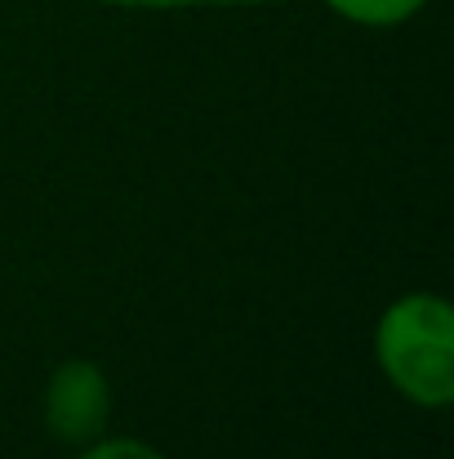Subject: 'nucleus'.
Listing matches in <instances>:
<instances>
[{
  "label": "nucleus",
  "instance_id": "f257e3e1",
  "mask_svg": "<svg viewBox=\"0 0 454 459\" xmlns=\"http://www.w3.org/2000/svg\"><path fill=\"white\" fill-rule=\"evenodd\" d=\"M374 357L388 384L424 411L454 397V312L441 295H401L374 325Z\"/></svg>",
  "mask_w": 454,
  "mask_h": 459
},
{
  "label": "nucleus",
  "instance_id": "20e7f679",
  "mask_svg": "<svg viewBox=\"0 0 454 459\" xmlns=\"http://www.w3.org/2000/svg\"><path fill=\"white\" fill-rule=\"evenodd\" d=\"M81 459H165L156 446H148V442H134V437H112V442H90L85 451H81Z\"/></svg>",
  "mask_w": 454,
  "mask_h": 459
},
{
  "label": "nucleus",
  "instance_id": "39448f33",
  "mask_svg": "<svg viewBox=\"0 0 454 459\" xmlns=\"http://www.w3.org/2000/svg\"><path fill=\"white\" fill-rule=\"evenodd\" d=\"M121 9H196V4H277V0H107Z\"/></svg>",
  "mask_w": 454,
  "mask_h": 459
},
{
  "label": "nucleus",
  "instance_id": "7ed1b4c3",
  "mask_svg": "<svg viewBox=\"0 0 454 459\" xmlns=\"http://www.w3.org/2000/svg\"><path fill=\"white\" fill-rule=\"evenodd\" d=\"M338 18L361 22V27H397L406 18H415L428 0H325Z\"/></svg>",
  "mask_w": 454,
  "mask_h": 459
},
{
  "label": "nucleus",
  "instance_id": "f03ea898",
  "mask_svg": "<svg viewBox=\"0 0 454 459\" xmlns=\"http://www.w3.org/2000/svg\"><path fill=\"white\" fill-rule=\"evenodd\" d=\"M112 411L107 375L94 361H63L45 393V424L67 446H90Z\"/></svg>",
  "mask_w": 454,
  "mask_h": 459
}]
</instances>
